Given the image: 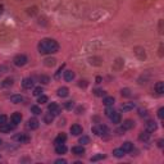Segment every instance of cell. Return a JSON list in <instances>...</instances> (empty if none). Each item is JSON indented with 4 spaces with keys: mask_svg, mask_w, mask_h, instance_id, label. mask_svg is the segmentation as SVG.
<instances>
[{
    "mask_svg": "<svg viewBox=\"0 0 164 164\" xmlns=\"http://www.w3.org/2000/svg\"><path fill=\"white\" fill-rule=\"evenodd\" d=\"M59 50V45L53 38H44L38 44V53L40 54H53Z\"/></svg>",
    "mask_w": 164,
    "mask_h": 164,
    "instance_id": "6da1fadb",
    "label": "cell"
},
{
    "mask_svg": "<svg viewBox=\"0 0 164 164\" xmlns=\"http://www.w3.org/2000/svg\"><path fill=\"white\" fill-rule=\"evenodd\" d=\"M15 33L8 26H0V45H9L14 41Z\"/></svg>",
    "mask_w": 164,
    "mask_h": 164,
    "instance_id": "7a4b0ae2",
    "label": "cell"
},
{
    "mask_svg": "<svg viewBox=\"0 0 164 164\" xmlns=\"http://www.w3.org/2000/svg\"><path fill=\"white\" fill-rule=\"evenodd\" d=\"M27 62H28V59L24 54H18V55H15L14 59H13V63H14V66H17V67H23Z\"/></svg>",
    "mask_w": 164,
    "mask_h": 164,
    "instance_id": "3957f363",
    "label": "cell"
},
{
    "mask_svg": "<svg viewBox=\"0 0 164 164\" xmlns=\"http://www.w3.org/2000/svg\"><path fill=\"white\" fill-rule=\"evenodd\" d=\"M133 54L139 60H145L146 59V51L142 46H135L133 47Z\"/></svg>",
    "mask_w": 164,
    "mask_h": 164,
    "instance_id": "277c9868",
    "label": "cell"
},
{
    "mask_svg": "<svg viewBox=\"0 0 164 164\" xmlns=\"http://www.w3.org/2000/svg\"><path fill=\"white\" fill-rule=\"evenodd\" d=\"M108 127L104 126V124H99V126H94L92 127V132L98 136H103V135H107L108 133Z\"/></svg>",
    "mask_w": 164,
    "mask_h": 164,
    "instance_id": "5b68a950",
    "label": "cell"
},
{
    "mask_svg": "<svg viewBox=\"0 0 164 164\" xmlns=\"http://www.w3.org/2000/svg\"><path fill=\"white\" fill-rule=\"evenodd\" d=\"M13 140L17 141V142H19V144H26V142L30 141V136L26 135V133H17V135L13 136Z\"/></svg>",
    "mask_w": 164,
    "mask_h": 164,
    "instance_id": "8992f818",
    "label": "cell"
},
{
    "mask_svg": "<svg viewBox=\"0 0 164 164\" xmlns=\"http://www.w3.org/2000/svg\"><path fill=\"white\" fill-rule=\"evenodd\" d=\"M123 66H124V60L122 59V58H117V59L114 60L113 63V70H117V72H119V70L123 69Z\"/></svg>",
    "mask_w": 164,
    "mask_h": 164,
    "instance_id": "52a82bcc",
    "label": "cell"
},
{
    "mask_svg": "<svg viewBox=\"0 0 164 164\" xmlns=\"http://www.w3.org/2000/svg\"><path fill=\"white\" fill-rule=\"evenodd\" d=\"M89 63L91 64V66H94V67H100L103 64V59L100 57L94 55V57H90L89 58Z\"/></svg>",
    "mask_w": 164,
    "mask_h": 164,
    "instance_id": "ba28073f",
    "label": "cell"
},
{
    "mask_svg": "<svg viewBox=\"0 0 164 164\" xmlns=\"http://www.w3.org/2000/svg\"><path fill=\"white\" fill-rule=\"evenodd\" d=\"M47 109H49V112L50 113H53L54 115H58V114H60V107L57 104V103H51V104H49V107H47Z\"/></svg>",
    "mask_w": 164,
    "mask_h": 164,
    "instance_id": "9c48e42d",
    "label": "cell"
},
{
    "mask_svg": "<svg viewBox=\"0 0 164 164\" xmlns=\"http://www.w3.org/2000/svg\"><path fill=\"white\" fill-rule=\"evenodd\" d=\"M14 126L15 124H9V123H3L0 124V132L1 133H8L10 131L14 130Z\"/></svg>",
    "mask_w": 164,
    "mask_h": 164,
    "instance_id": "30bf717a",
    "label": "cell"
},
{
    "mask_svg": "<svg viewBox=\"0 0 164 164\" xmlns=\"http://www.w3.org/2000/svg\"><path fill=\"white\" fill-rule=\"evenodd\" d=\"M82 132H83V130L80 124H73V126L70 127V133H72L73 136H80V135H82Z\"/></svg>",
    "mask_w": 164,
    "mask_h": 164,
    "instance_id": "8fae6325",
    "label": "cell"
},
{
    "mask_svg": "<svg viewBox=\"0 0 164 164\" xmlns=\"http://www.w3.org/2000/svg\"><path fill=\"white\" fill-rule=\"evenodd\" d=\"M57 64V59L53 57H47L44 59V66L45 67H49V68H51V67H54Z\"/></svg>",
    "mask_w": 164,
    "mask_h": 164,
    "instance_id": "7c38bea8",
    "label": "cell"
},
{
    "mask_svg": "<svg viewBox=\"0 0 164 164\" xmlns=\"http://www.w3.org/2000/svg\"><path fill=\"white\" fill-rule=\"evenodd\" d=\"M135 127V122L132 119H126L122 124V131H128Z\"/></svg>",
    "mask_w": 164,
    "mask_h": 164,
    "instance_id": "4fadbf2b",
    "label": "cell"
},
{
    "mask_svg": "<svg viewBox=\"0 0 164 164\" xmlns=\"http://www.w3.org/2000/svg\"><path fill=\"white\" fill-rule=\"evenodd\" d=\"M38 124H40V122H38L36 118H30L27 122V126H28V128H31V130H37Z\"/></svg>",
    "mask_w": 164,
    "mask_h": 164,
    "instance_id": "5bb4252c",
    "label": "cell"
},
{
    "mask_svg": "<svg viewBox=\"0 0 164 164\" xmlns=\"http://www.w3.org/2000/svg\"><path fill=\"white\" fill-rule=\"evenodd\" d=\"M145 126H146L147 132H154V131H156V128H158V126H156V123L154 121H147Z\"/></svg>",
    "mask_w": 164,
    "mask_h": 164,
    "instance_id": "9a60e30c",
    "label": "cell"
},
{
    "mask_svg": "<svg viewBox=\"0 0 164 164\" xmlns=\"http://www.w3.org/2000/svg\"><path fill=\"white\" fill-rule=\"evenodd\" d=\"M14 83V80L12 78V77H9V78H5L3 82H0V89H5V87H10V86Z\"/></svg>",
    "mask_w": 164,
    "mask_h": 164,
    "instance_id": "2e32d148",
    "label": "cell"
},
{
    "mask_svg": "<svg viewBox=\"0 0 164 164\" xmlns=\"http://www.w3.org/2000/svg\"><path fill=\"white\" fill-rule=\"evenodd\" d=\"M10 119H12V123H13V124H18V123H21V121H22V114H21V113H18V112H15V113H13V114H12Z\"/></svg>",
    "mask_w": 164,
    "mask_h": 164,
    "instance_id": "e0dca14e",
    "label": "cell"
},
{
    "mask_svg": "<svg viewBox=\"0 0 164 164\" xmlns=\"http://www.w3.org/2000/svg\"><path fill=\"white\" fill-rule=\"evenodd\" d=\"M75 72L73 70H66L64 72V80H66L67 82H72L73 80H75Z\"/></svg>",
    "mask_w": 164,
    "mask_h": 164,
    "instance_id": "ac0fdd59",
    "label": "cell"
},
{
    "mask_svg": "<svg viewBox=\"0 0 164 164\" xmlns=\"http://www.w3.org/2000/svg\"><path fill=\"white\" fill-rule=\"evenodd\" d=\"M57 92H58V96H59V98H67V96L69 95V90L67 87H64V86H63V87L58 89Z\"/></svg>",
    "mask_w": 164,
    "mask_h": 164,
    "instance_id": "d6986e66",
    "label": "cell"
},
{
    "mask_svg": "<svg viewBox=\"0 0 164 164\" xmlns=\"http://www.w3.org/2000/svg\"><path fill=\"white\" fill-rule=\"evenodd\" d=\"M22 86H23L24 89H27V90H30L33 87V80L32 78H24L23 81H22Z\"/></svg>",
    "mask_w": 164,
    "mask_h": 164,
    "instance_id": "ffe728a7",
    "label": "cell"
},
{
    "mask_svg": "<svg viewBox=\"0 0 164 164\" xmlns=\"http://www.w3.org/2000/svg\"><path fill=\"white\" fill-rule=\"evenodd\" d=\"M55 153L57 154H66L67 146L64 144H55Z\"/></svg>",
    "mask_w": 164,
    "mask_h": 164,
    "instance_id": "44dd1931",
    "label": "cell"
},
{
    "mask_svg": "<svg viewBox=\"0 0 164 164\" xmlns=\"http://www.w3.org/2000/svg\"><path fill=\"white\" fill-rule=\"evenodd\" d=\"M122 150H123L124 153L132 151L133 150V144L130 142V141H126V142H123V145H122Z\"/></svg>",
    "mask_w": 164,
    "mask_h": 164,
    "instance_id": "7402d4cb",
    "label": "cell"
},
{
    "mask_svg": "<svg viewBox=\"0 0 164 164\" xmlns=\"http://www.w3.org/2000/svg\"><path fill=\"white\" fill-rule=\"evenodd\" d=\"M154 89H155V92H156V94L162 95L163 92H164V83H163L162 81L156 82V83H155V86H154Z\"/></svg>",
    "mask_w": 164,
    "mask_h": 164,
    "instance_id": "603a6c76",
    "label": "cell"
},
{
    "mask_svg": "<svg viewBox=\"0 0 164 164\" xmlns=\"http://www.w3.org/2000/svg\"><path fill=\"white\" fill-rule=\"evenodd\" d=\"M72 153L75 154V155H83L85 154V147L82 145L81 146H75L72 147Z\"/></svg>",
    "mask_w": 164,
    "mask_h": 164,
    "instance_id": "cb8c5ba5",
    "label": "cell"
},
{
    "mask_svg": "<svg viewBox=\"0 0 164 164\" xmlns=\"http://www.w3.org/2000/svg\"><path fill=\"white\" fill-rule=\"evenodd\" d=\"M133 108H135V103H123L121 107V109L123 112H130V110H132Z\"/></svg>",
    "mask_w": 164,
    "mask_h": 164,
    "instance_id": "d4e9b609",
    "label": "cell"
},
{
    "mask_svg": "<svg viewBox=\"0 0 164 164\" xmlns=\"http://www.w3.org/2000/svg\"><path fill=\"white\" fill-rule=\"evenodd\" d=\"M150 137H151V133H150V132H147V131H145V132H141V133H140L139 139H140V141H144V142H147V141L150 140Z\"/></svg>",
    "mask_w": 164,
    "mask_h": 164,
    "instance_id": "484cf974",
    "label": "cell"
},
{
    "mask_svg": "<svg viewBox=\"0 0 164 164\" xmlns=\"http://www.w3.org/2000/svg\"><path fill=\"white\" fill-rule=\"evenodd\" d=\"M23 96L22 95H12L10 96V101L14 103V104H21V103H23Z\"/></svg>",
    "mask_w": 164,
    "mask_h": 164,
    "instance_id": "4316f807",
    "label": "cell"
},
{
    "mask_svg": "<svg viewBox=\"0 0 164 164\" xmlns=\"http://www.w3.org/2000/svg\"><path fill=\"white\" fill-rule=\"evenodd\" d=\"M103 104H104L105 107H113L114 98L113 96H107V98H104V100H103Z\"/></svg>",
    "mask_w": 164,
    "mask_h": 164,
    "instance_id": "83f0119b",
    "label": "cell"
},
{
    "mask_svg": "<svg viewBox=\"0 0 164 164\" xmlns=\"http://www.w3.org/2000/svg\"><path fill=\"white\" fill-rule=\"evenodd\" d=\"M9 72H12V68L9 66H6V64H1L0 66V76H4Z\"/></svg>",
    "mask_w": 164,
    "mask_h": 164,
    "instance_id": "f1b7e54d",
    "label": "cell"
},
{
    "mask_svg": "<svg viewBox=\"0 0 164 164\" xmlns=\"http://www.w3.org/2000/svg\"><path fill=\"white\" fill-rule=\"evenodd\" d=\"M54 117H55V115H54L53 113H46L44 115V122L46 124H51L53 123V121H54Z\"/></svg>",
    "mask_w": 164,
    "mask_h": 164,
    "instance_id": "f546056e",
    "label": "cell"
},
{
    "mask_svg": "<svg viewBox=\"0 0 164 164\" xmlns=\"http://www.w3.org/2000/svg\"><path fill=\"white\" fill-rule=\"evenodd\" d=\"M110 119H112V122L113 123H115V124H118V123H121V114L119 113H117V112H114L113 114H112V117H110Z\"/></svg>",
    "mask_w": 164,
    "mask_h": 164,
    "instance_id": "4dcf8cb0",
    "label": "cell"
},
{
    "mask_svg": "<svg viewBox=\"0 0 164 164\" xmlns=\"http://www.w3.org/2000/svg\"><path fill=\"white\" fill-rule=\"evenodd\" d=\"M66 140H67V136L64 133H59L57 136V139H55V144H64L66 142Z\"/></svg>",
    "mask_w": 164,
    "mask_h": 164,
    "instance_id": "1f68e13d",
    "label": "cell"
},
{
    "mask_svg": "<svg viewBox=\"0 0 164 164\" xmlns=\"http://www.w3.org/2000/svg\"><path fill=\"white\" fill-rule=\"evenodd\" d=\"M124 154H126V153H124L122 149H114L113 150V155L115 156V158H123Z\"/></svg>",
    "mask_w": 164,
    "mask_h": 164,
    "instance_id": "d6a6232c",
    "label": "cell"
},
{
    "mask_svg": "<svg viewBox=\"0 0 164 164\" xmlns=\"http://www.w3.org/2000/svg\"><path fill=\"white\" fill-rule=\"evenodd\" d=\"M121 95L123 96V98H131V95H132V92H131L130 89H122L121 90Z\"/></svg>",
    "mask_w": 164,
    "mask_h": 164,
    "instance_id": "836d02e7",
    "label": "cell"
},
{
    "mask_svg": "<svg viewBox=\"0 0 164 164\" xmlns=\"http://www.w3.org/2000/svg\"><path fill=\"white\" fill-rule=\"evenodd\" d=\"M38 80H40L41 83H44V85H47V83L50 82V77L49 76H45V75H41L38 77Z\"/></svg>",
    "mask_w": 164,
    "mask_h": 164,
    "instance_id": "e575fe53",
    "label": "cell"
},
{
    "mask_svg": "<svg viewBox=\"0 0 164 164\" xmlns=\"http://www.w3.org/2000/svg\"><path fill=\"white\" fill-rule=\"evenodd\" d=\"M31 112H32V113H33L35 115H38V114L43 113V112H41V109L38 108L37 105H32V107H31Z\"/></svg>",
    "mask_w": 164,
    "mask_h": 164,
    "instance_id": "d590c367",
    "label": "cell"
},
{
    "mask_svg": "<svg viewBox=\"0 0 164 164\" xmlns=\"http://www.w3.org/2000/svg\"><path fill=\"white\" fill-rule=\"evenodd\" d=\"M27 14H28V15H36V14H37V8H36V6L28 8V9H27Z\"/></svg>",
    "mask_w": 164,
    "mask_h": 164,
    "instance_id": "8d00e7d4",
    "label": "cell"
},
{
    "mask_svg": "<svg viewBox=\"0 0 164 164\" xmlns=\"http://www.w3.org/2000/svg\"><path fill=\"white\" fill-rule=\"evenodd\" d=\"M105 158V155L104 154H98V155H95V156H92L91 159V162H98V160H101V159H104Z\"/></svg>",
    "mask_w": 164,
    "mask_h": 164,
    "instance_id": "74e56055",
    "label": "cell"
},
{
    "mask_svg": "<svg viewBox=\"0 0 164 164\" xmlns=\"http://www.w3.org/2000/svg\"><path fill=\"white\" fill-rule=\"evenodd\" d=\"M37 98H38L37 103H40V104H45V103H47V96H45V95L41 94L40 96H37Z\"/></svg>",
    "mask_w": 164,
    "mask_h": 164,
    "instance_id": "f35d334b",
    "label": "cell"
},
{
    "mask_svg": "<svg viewBox=\"0 0 164 164\" xmlns=\"http://www.w3.org/2000/svg\"><path fill=\"white\" fill-rule=\"evenodd\" d=\"M147 80H149V76H141L139 78V83L140 85H145V83H147Z\"/></svg>",
    "mask_w": 164,
    "mask_h": 164,
    "instance_id": "ab89813d",
    "label": "cell"
},
{
    "mask_svg": "<svg viewBox=\"0 0 164 164\" xmlns=\"http://www.w3.org/2000/svg\"><path fill=\"white\" fill-rule=\"evenodd\" d=\"M64 108L68 109V110H70V109L75 108V103H73V101H66V104H64Z\"/></svg>",
    "mask_w": 164,
    "mask_h": 164,
    "instance_id": "60d3db41",
    "label": "cell"
},
{
    "mask_svg": "<svg viewBox=\"0 0 164 164\" xmlns=\"http://www.w3.org/2000/svg\"><path fill=\"white\" fill-rule=\"evenodd\" d=\"M114 112H115L114 109H112V108H109V107H108L107 109H105V115H107V117H109V118H110V117H112V114H113Z\"/></svg>",
    "mask_w": 164,
    "mask_h": 164,
    "instance_id": "b9f144b4",
    "label": "cell"
},
{
    "mask_svg": "<svg viewBox=\"0 0 164 164\" xmlns=\"http://www.w3.org/2000/svg\"><path fill=\"white\" fill-rule=\"evenodd\" d=\"M89 141H90V139H89L87 136L80 137V144H82V145H85V144H89Z\"/></svg>",
    "mask_w": 164,
    "mask_h": 164,
    "instance_id": "7bdbcfd3",
    "label": "cell"
},
{
    "mask_svg": "<svg viewBox=\"0 0 164 164\" xmlns=\"http://www.w3.org/2000/svg\"><path fill=\"white\" fill-rule=\"evenodd\" d=\"M35 96H40L41 94H43V89L41 87H36V89H33V92H32Z\"/></svg>",
    "mask_w": 164,
    "mask_h": 164,
    "instance_id": "ee69618b",
    "label": "cell"
},
{
    "mask_svg": "<svg viewBox=\"0 0 164 164\" xmlns=\"http://www.w3.org/2000/svg\"><path fill=\"white\" fill-rule=\"evenodd\" d=\"M94 94H95L96 96H103V95H105V91H103V90L96 89V90H94Z\"/></svg>",
    "mask_w": 164,
    "mask_h": 164,
    "instance_id": "f6af8a7d",
    "label": "cell"
},
{
    "mask_svg": "<svg viewBox=\"0 0 164 164\" xmlns=\"http://www.w3.org/2000/svg\"><path fill=\"white\" fill-rule=\"evenodd\" d=\"M6 122H8V117H6V115H4V114L0 115V124L6 123Z\"/></svg>",
    "mask_w": 164,
    "mask_h": 164,
    "instance_id": "bcb514c9",
    "label": "cell"
},
{
    "mask_svg": "<svg viewBox=\"0 0 164 164\" xmlns=\"http://www.w3.org/2000/svg\"><path fill=\"white\" fill-rule=\"evenodd\" d=\"M158 117L160 118V119H163V117H164V108H160L158 110Z\"/></svg>",
    "mask_w": 164,
    "mask_h": 164,
    "instance_id": "7dc6e473",
    "label": "cell"
},
{
    "mask_svg": "<svg viewBox=\"0 0 164 164\" xmlns=\"http://www.w3.org/2000/svg\"><path fill=\"white\" fill-rule=\"evenodd\" d=\"M78 86H80V87H83V89H85L86 86H87V81H85V80L82 81V80H81V81L78 82Z\"/></svg>",
    "mask_w": 164,
    "mask_h": 164,
    "instance_id": "c3c4849f",
    "label": "cell"
},
{
    "mask_svg": "<svg viewBox=\"0 0 164 164\" xmlns=\"http://www.w3.org/2000/svg\"><path fill=\"white\" fill-rule=\"evenodd\" d=\"M12 3H14V4H23V3L28 1V0H10Z\"/></svg>",
    "mask_w": 164,
    "mask_h": 164,
    "instance_id": "681fc988",
    "label": "cell"
},
{
    "mask_svg": "<svg viewBox=\"0 0 164 164\" xmlns=\"http://www.w3.org/2000/svg\"><path fill=\"white\" fill-rule=\"evenodd\" d=\"M159 33L160 35L163 33V19H160L159 21Z\"/></svg>",
    "mask_w": 164,
    "mask_h": 164,
    "instance_id": "f907efd6",
    "label": "cell"
},
{
    "mask_svg": "<svg viewBox=\"0 0 164 164\" xmlns=\"http://www.w3.org/2000/svg\"><path fill=\"white\" fill-rule=\"evenodd\" d=\"M67 160L66 159H57L55 160V164H66Z\"/></svg>",
    "mask_w": 164,
    "mask_h": 164,
    "instance_id": "816d5d0a",
    "label": "cell"
},
{
    "mask_svg": "<svg viewBox=\"0 0 164 164\" xmlns=\"http://www.w3.org/2000/svg\"><path fill=\"white\" fill-rule=\"evenodd\" d=\"M64 68V66H62V67H60V68H59V70H58V72L55 73V77H59V75H60V72H62V69Z\"/></svg>",
    "mask_w": 164,
    "mask_h": 164,
    "instance_id": "f5cc1de1",
    "label": "cell"
},
{
    "mask_svg": "<svg viewBox=\"0 0 164 164\" xmlns=\"http://www.w3.org/2000/svg\"><path fill=\"white\" fill-rule=\"evenodd\" d=\"M159 55L163 57V45H160L159 46Z\"/></svg>",
    "mask_w": 164,
    "mask_h": 164,
    "instance_id": "db71d44e",
    "label": "cell"
},
{
    "mask_svg": "<svg viewBox=\"0 0 164 164\" xmlns=\"http://www.w3.org/2000/svg\"><path fill=\"white\" fill-rule=\"evenodd\" d=\"M163 145H164V141H163V140H159V141H158V146H159V147H163Z\"/></svg>",
    "mask_w": 164,
    "mask_h": 164,
    "instance_id": "11a10c76",
    "label": "cell"
},
{
    "mask_svg": "<svg viewBox=\"0 0 164 164\" xmlns=\"http://www.w3.org/2000/svg\"><path fill=\"white\" fill-rule=\"evenodd\" d=\"M81 112H83V108L80 107L78 109H77V114H81Z\"/></svg>",
    "mask_w": 164,
    "mask_h": 164,
    "instance_id": "9f6ffc18",
    "label": "cell"
},
{
    "mask_svg": "<svg viewBox=\"0 0 164 164\" xmlns=\"http://www.w3.org/2000/svg\"><path fill=\"white\" fill-rule=\"evenodd\" d=\"M3 10H4V6H3L1 4H0V14H1V13H3Z\"/></svg>",
    "mask_w": 164,
    "mask_h": 164,
    "instance_id": "6f0895ef",
    "label": "cell"
},
{
    "mask_svg": "<svg viewBox=\"0 0 164 164\" xmlns=\"http://www.w3.org/2000/svg\"><path fill=\"white\" fill-rule=\"evenodd\" d=\"M96 81H98V83H100L101 82V77H98V78H96Z\"/></svg>",
    "mask_w": 164,
    "mask_h": 164,
    "instance_id": "680465c9",
    "label": "cell"
},
{
    "mask_svg": "<svg viewBox=\"0 0 164 164\" xmlns=\"http://www.w3.org/2000/svg\"><path fill=\"white\" fill-rule=\"evenodd\" d=\"M1 144H3V141H1V140H0V145H1Z\"/></svg>",
    "mask_w": 164,
    "mask_h": 164,
    "instance_id": "91938a15",
    "label": "cell"
}]
</instances>
